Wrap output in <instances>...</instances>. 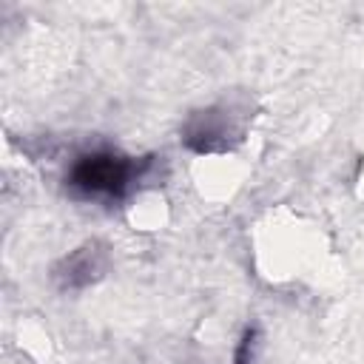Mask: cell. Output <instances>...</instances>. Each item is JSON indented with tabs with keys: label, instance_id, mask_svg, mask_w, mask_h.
<instances>
[{
	"label": "cell",
	"instance_id": "7a4b0ae2",
	"mask_svg": "<svg viewBox=\"0 0 364 364\" xmlns=\"http://www.w3.org/2000/svg\"><path fill=\"white\" fill-rule=\"evenodd\" d=\"M185 145L199 151V154H208V151H219L228 145V136H230V117L222 114L219 108H208V111H199L188 119L185 125Z\"/></svg>",
	"mask_w": 364,
	"mask_h": 364
},
{
	"label": "cell",
	"instance_id": "6da1fadb",
	"mask_svg": "<svg viewBox=\"0 0 364 364\" xmlns=\"http://www.w3.org/2000/svg\"><path fill=\"white\" fill-rule=\"evenodd\" d=\"M145 171H148V159H136L119 151H91L77 156L65 182L82 199L119 202L136 188Z\"/></svg>",
	"mask_w": 364,
	"mask_h": 364
},
{
	"label": "cell",
	"instance_id": "3957f363",
	"mask_svg": "<svg viewBox=\"0 0 364 364\" xmlns=\"http://www.w3.org/2000/svg\"><path fill=\"white\" fill-rule=\"evenodd\" d=\"M100 270H102V253L94 245H85L65 259V270L60 273V279H63V287H82L94 282Z\"/></svg>",
	"mask_w": 364,
	"mask_h": 364
}]
</instances>
